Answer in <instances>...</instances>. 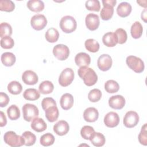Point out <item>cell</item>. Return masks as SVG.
Segmentation results:
<instances>
[{
  "instance_id": "6da1fadb",
  "label": "cell",
  "mask_w": 147,
  "mask_h": 147,
  "mask_svg": "<svg viewBox=\"0 0 147 147\" xmlns=\"http://www.w3.org/2000/svg\"><path fill=\"white\" fill-rule=\"evenodd\" d=\"M78 73L79 77L83 80L84 83L87 86L94 85L98 80V76L94 70L87 66L80 67Z\"/></svg>"
},
{
  "instance_id": "7a4b0ae2",
  "label": "cell",
  "mask_w": 147,
  "mask_h": 147,
  "mask_svg": "<svg viewBox=\"0 0 147 147\" xmlns=\"http://www.w3.org/2000/svg\"><path fill=\"white\" fill-rule=\"evenodd\" d=\"M5 142L12 147H19L25 145V140L22 136L17 135L13 131L6 132L3 136Z\"/></svg>"
},
{
  "instance_id": "3957f363",
  "label": "cell",
  "mask_w": 147,
  "mask_h": 147,
  "mask_svg": "<svg viewBox=\"0 0 147 147\" xmlns=\"http://www.w3.org/2000/svg\"><path fill=\"white\" fill-rule=\"evenodd\" d=\"M103 8L101 9L100 16L103 20L107 21L111 18L114 13V6H115L116 0H103Z\"/></svg>"
},
{
  "instance_id": "277c9868",
  "label": "cell",
  "mask_w": 147,
  "mask_h": 147,
  "mask_svg": "<svg viewBox=\"0 0 147 147\" xmlns=\"http://www.w3.org/2000/svg\"><path fill=\"white\" fill-rule=\"evenodd\" d=\"M60 27L65 33H70L75 31L77 27L75 19L71 16H65L60 21Z\"/></svg>"
},
{
  "instance_id": "5b68a950",
  "label": "cell",
  "mask_w": 147,
  "mask_h": 147,
  "mask_svg": "<svg viewBox=\"0 0 147 147\" xmlns=\"http://www.w3.org/2000/svg\"><path fill=\"white\" fill-rule=\"evenodd\" d=\"M24 119L28 122L32 121L33 119L38 117L39 111L36 106L30 103L25 104L22 108Z\"/></svg>"
},
{
  "instance_id": "8992f818",
  "label": "cell",
  "mask_w": 147,
  "mask_h": 147,
  "mask_svg": "<svg viewBox=\"0 0 147 147\" xmlns=\"http://www.w3.org/2000/svg\"><path fill=\"white\" fill-rule=\"evenodd\" d=\"M126 63L127 65L136 73H141L144 70V63L138 57L129 56L126 59Z\"/></svg>"
},
{
  "instance_id": "52a82bcc",
  "label": "cell",
  "mask_w": 147,
  "mask_h": 147,
  "mask_svg": "<svg viewBox=\"0 0 147 147\" xmlns=\"http://www.w3.org/2000/svg\"><path fill=\"white\" fill-rule=\"evenodd\" d=\"M74 72L72 69L70 68H66L61 72L59 78V83L62 87H67L69 86L74 79Z\"/></svg>"
},
{
  "instance_id": "ba28073f",
  "label": "cell",
  "mask_w": 147,
  "mask_h": 147,
  "mask_svg": "<svg viewBox=\"0 0 147 147\" xmlns=\"http://www.w3.org/2000/svg\"><path fill=\"white\" fill-rule=\"evenodd\" d=\"M139 122V116L137 112L134 111H127L123 118V123L125 127L132 128L135 127Z\"/></svg>"
},
{
  "instance_id": "9c48e42d",
  "label": "cell",
  "mask_w": 147,
  "mask_h": 147,
  "mask_svg": "<svg viewBox=\"0 0 147 147\" xmlns=\"http://www.w3.org/2000/svg\"><path fill=\"white\" fill-rule=\"evenodd\" d=\"M30 24L34 29L36 30H41L46 26L47 24V20L43 14H37L31 18Z\"/></svg>"
},
{
  "instance_id": "30bf717a",
  "label": "cell",
  "mask_w": 147,
  "mask_h": 147,
  "mask_svg": "<svg viewBox=\"0 0 147 147\" xmlns=\"http://www.w3.org/2000/svg\"><path fill=\"white\" fill-rule=\"evenodd\" d=\"M53 54L58 60H65L69 55V49L65 45L57 44L53 47Z\"/></svg>"
},
{
  "instance_id": "8fae6325",
  "label": "cell",
  "mask_w": 147,
  "mask_h": 147,
  "mask_svg": "<svg viewBox=\"0 0 147 147\" xmlns=\"http://www.w3.org/2000/svg\"><path fill=\"white\" fill-rule=\"evenodd\" d=\"M112 59L111 56L107 54L100 55L97 61L98 67L102 71H106L110 69L112 66Z\"/></svg>"
},
{
  "instance_id": "7c38bea8",
  "label": "cell",
  "mask_w": 147,
  "mask_h": 147,
  "mask_svg": "<svg viewBox=\"0 0 147 147\" xmlns=\"http://www.w3.org/2000/svg\"><path fill=\"white\" fill-rule=\"evenodd\" d=\"M86 25L87 28L90 30H95L99 26V16L94 13L88 14L85 19Z\"/></svg>"
},
{
  "instance_id": "4fadbf2b",
  "label": "cell",
  "mask_w": 147,
  "mask_h": 147,
  "mask_svg": "<svg viewBox=\"0 0 147 147\" xmlns=\"http://www.w3.org/2000/svg\"><path fill=\"white\" fill-rule=\"evenodd\" d=\"M104 123L108 127H116L119 123V117L117 113L110 111L105 116Z\"/></svg>"
},
{
  "instance_id": "5bb4252c",
  "label": "cell",
  "mask_w": 147,
  "mask_h": 147,
  "mask_svg": "<svg viewBox=\"0 0 147 147\" xmlns=\"http://www.w3.org/2000/svg\"><path fill=\"white\" fill-rule=\"evenodd\" d=\"M125 99L121 95L111 96L109 99V105L112 109H122L125 105Z\"/></svg>"
},
{
  "instance_id": "9a60e30c",
  "label": "cell",
  "mask_w": 147,
  "mask_h": 147,
  "mask_svg": "<svg viewBox=\"0 0 147 147\" xmlns=\"http://www.w3.org/2000/svg\"><path fill=\"white\" fill-rule=\"evenodd\" d=\"M23 82L28 85L36 84L38 80L37 75L32 70H26L22 75Z\"/></svg>"
},
{
  "instance_id": "2e32d148",
  "label": "cell",
  "mask_w": 147,
  "mask_h": 147,
  "mask_svg": "<svg viewBox=\"0 0 147 147\" xmlns=\"http://www.w3.org/2000/svg\"><path fill=\"white\" fill-rule=\"evenodd\" d=\"M53 131L58 136H63L65 135L69 130V124L64 120H61L56 122L53 126Z\"/></svg>"
},
{
  "instance_id": "e0dca14e",
  "label": "cell",
  "mask_w": 147,
  "mask_h": 147,
  "mask_svg": "<svg viewBox=\"0 0 147 147\" xmlns=\"http://www.w3.org/2000/svg\"><path fill=\"white\" fill-rule=\"evenodd\" d=\"M99 117V113L95 107H90L86 109L83 113L84 119L88 122H95Z\"/></svg>"
},
{
  "instance_id": "ac0fdd59",
  "label": "cell",
  "mask_w": 147,
  "mask_h": 147,
  "mask_svg": "<svg viewBox=\"0 0 147 147\" xmlns=\"http://www.w3.org/2000/svg\"><path fill=\"white\" fill-rule=\"evenodd\" d=\"M75 62L78 66H88L91 63L90 55L85 52H80L75 57Z\"/></svg>"
},
{
  "instance_id": "d6986e66",
  "label": "cell",
  "mask_w": 147,
  "mask_h": 147,
  "mask_svg": "<svg viewBox=\"0 0 147 147\" xmlns=\"http://www.w3.org/2000/svg\"><path fill=\"white\" fill-rule=\"evenodd\" d=\"M102 41L107 47H113L118 43L117 37L114 32H110L105 33L102 37Z\"/></svg>"
},
{
  "instance_id": "ffe728a7",
  "label": "cell",
  "mask_w": 147,
  "mask_h": 147,
  "mask_svg": "<svg viewBox=\"0 0 147 147\" xmlns=\"http://www.w3.org/2000/svg\"><path fill=\"white\" fill-rule=\"evenodd\" d=\"M74 97L73 96L69 94L65 93L63 94L60 98V103L61 108L64 110H68L70 109L74 105Z\"/></svg>"
},
{
  "instance_id": "44dd1931",
  "label": "cell",
  "mask_w": 147,
  "mask_h": 147,
  "mask_svg": "<svg viewBox=\"0 0 147 147\" xmlns=\"http://www.w3.org/2000/svg\"><path fill=\"white\" fill-rule=\"evenodd\" d=\"M131 10V6L129 3L122 2L118 5L117 8V13L119 17L124 18L130 14Z\"/></svg>"
},
{
  "instance_id": "7402d4cb",
  "label": "cell",
  "mask_w": 147,
  "mask_h": 147,
  "mask_svg": "<svg viewBox=\"0 0 147 147\" xmlns=\"http://www.w3.org/2000/svg\"><path fill=\"white\" fill-rule=\"evenodd\" d=\"M59 112L56 106H51L45 111V117L50 122L56 121L59 117Z\"/></svg>"
},
{
  "instance_id": "603a6c76",
  "label": "cell",
  "mask_w": 147,
  "mask_h": 147,
  "mask_svg": "<svg viewBox=\"0 0 147 147\" xmlns=\"http://www.w3.org/2000/svg\"><path fill=\"white\" fill-rule=\"evenodd\" d=\"M31 127L37 132H42L46 130L47 127V123L43 119L41 118H36L32 120L31 123Z\"/></svg>"
},
{
  "instance_id": "cb8c5ba5",
  "label": "cell",
  "mask_w": 147,
  "mask_h": 147,
  "mask_svg": "<svg viewBox=\"0 0 147 147\" xmlns=\"http://www.w3.org/2000/svg\"><path fill=\"white\" fill-rule=\"evenodd\" d=\"M28 8L34 12H40L44 10V3L40 0H30L27 2Z\"/></svg>"
},
{
  "instance_id": "d4e9b609",
  "label": "cell",
  "mask_w": 147,
  "mask_h": 147,
  "mask_svg": "<svg viewBox=\"0 0 147 147\" xmlns=\"http://www.w3.org/2000/svg\"><path fill=\"white\" fill-rule=\"evenodd\" d=\"M2 64L6 67H11L16 62V58L15 55L11 52H5L2 53L1 57Z\"/></svg>"
},
{
  "instance_id": "484cf974",
  "label": "cell",
  "mask_w": 147,
  "mask_h": 147,
  "mask_svg": "<svg viewBox=\"0 0 147 147\" xmlns=\"http://www.w3.org/2000/svg\"><path fill=\"white\" fill-rule=\"evenodd\" d=\"M143 32V28L139 21L134 22L131 26L130 33L133 38L135 39L139 38L141 37Z\"/></svg>"
},
{
  "instance_id": "4316f807",
  "label": "cell",
  "mask_w": 147,
  "mask_h": 147,
  "mask_svg": "<svg viewBox=\"0 0 147 147\" xmlns=\"http://www.w3.org/2000/svg\"><path fill=\"white\" fill-rule=\"evenodd\" d=\"M90 140L93 145L96 147L103 146L106 141L104 135L99 132H95Z\"/></svg>"
},
{
  "instance_id": "83f0119b",
  "label": "cell",
  "mask_w": 147,
  "mask_h": 147,
  "mask_svg": "<svg viewBox=\"0 0 147 147\" xmlns=\"http://www.w3.org/2000/svg\"><path fill=\"white\" fill-rule=\"evenodd\" d=\"M45 37L47 41L53 43L58 40L59 37V33L56 29L54 28H51L48 29L46 32Z\"/></svg>"
},
{
  "instance_id": "f1b7e54d",
  "label": "cell",
  "mask_w": 147,
  "mask_h": 147,
  "mask_svg": "<svg viewBox=\"0 0 147 147\" xmlns=\"http://www.w3.org/2000/svg\"><path fill=\"white\" fill-rule=\"evenodd\" d=\"M54 89L53 83L49 80H45L41 82L38 87L39 91L42 94H51Z\"/></svg>"
},
{
  "instance_id": "f546056e",
  "label": "cell",
  "mask_w": 147,
  "mask_h": 147,
  "mask_svg": "<svg viewBox=\"0 0 147 147\" xmlns=\"http://www.w3.org/2000/svg\"><path fill=\"white\" fill-rule=\"evenodd\" d=\"M23 96L28 100H36L40 97V94L35 88H28L24 92Z\"/></svg>"
},
{
  "instance_id": "4dcf8cb0",
  "label": "cell",
  "mask_w": 147,
  "mask_h": 147,
  "mask_svg": "<svg viewBox=\"0 0 147 147\" xmlns=\"http://www.w3.org/2000/svg\"><path fill=\"white\" fill-rule=\"evenodd\" d=\"M7 90L13 95H18L22 90V87L21 83L17 81H12L7 85Z\"/></svg>"
},
{
  "instance_id": "1f68e13d",
  "label": "cell",
  "mask_w": 147,
  "mask_h": 147,
  "mask_svg": "<svg viewBox=\"0 0 147 147\" xmlns=\"http://www.w3.org/2000/svg\"><path fill=\"white\" fill-rule=\"evenodd\" d=\"M84 45L87 51L92 53L98 52L100 47L99 42L93 38L87 39L84 42Z\"/></svg>"
},
{
  "instance_id": "d6a6232c",
  "label": "cell",
  "mask_w": 147,
  "mask_h": 147,
  "mask_svg": "<svg viewBox=\"0 0 147 147\" xmlns=\"http://www.w3.org/2000/svg\"><path fill=\"white\" fill-rule=\"evenodd\" d=\"M105 89L108 93H115L118 91L119 85L114 80H109L105 83Z\"/></svg>"
},
{
  "instance_id": "836d02e7",
  "label": "cell",
  "mask_w": 147,
  "mask_h": 147,
  "mask_svg": "<svg viewBox=\"0 0 147 147\" xmlns=\"http://www.w3.org/2000/svg\"><path fill=\"white\" fill-rule=\"evenodd\" d=\"M8 117L11 120H17L20 117V111L19 108L15 105H11L7 110Z\"/></svg>"
},
{
  "instance_id": "e575fe53",
  "label": "cell",
  "mask_w": 147,
  "mask_h": 147,
  "mask_svg": "<svg viewBox=\"0 0 147 147\" xmlns=\"http://www.w3.org/2000/svg\"><path fill=\"white\" fill-rule=\"evenodd\" d=\"M22 137L25 140V146H32L34 144L36 141V136L30 132V131H25L22 134Z\"/></svg>"
},
{
  "instance_id": "d590c367",
  "label": "cell",
  "mask_w": 147,
  "mask_h": 147,
  "mask_svg": "<svg viewBox=\"0 0 147 147\" xmlns=\"http://www.w3.org/2000/svg\"><path fill=\"white\" fill-rule=\"evenodd\" d=\"M40 144L44 146H49L53 144L55 142V137L50 133L43 134L40 140Z\"/></svg>"
},
{
  "instance_id": "8d00e7d4",
  "label": "cell",
  "mask_w": 147,
  "mask_h": 147,
  "mask_svg": "<svg viewBox=\"0 0 147 147\" xmlns=\"http://www.w3.org/2000/svg\"><path fill=\"white\" fill-rule=\"evenodd\" d=\"M15 9L14 2L10 0H1L0 1V10L1 11L11 12Z\"/></svg>"
},
{
  "instance_id": "74e56055",
  "label": "cell",
  "mask_w": 147,
  "mask_h": 147,
  "mask_svg": "<svg viewBox=\"0 0 147 147\" xmlns=\"http://www.w3.org/2000/svg\"><path fill=\"white\" fill-rule=\"evenodd\" d=\"M12 34V28L7 22H2L0 25V36L2 38L10 36Z\"/></svg>"
},
{
  "instance_id": "f35d334b",
  "label": "cell",
  "mask_w": 147,
  "mask_h": 147,
  "mask_svg": "<svg viewBox=\"0 0 147 147\" xmlns=\"http://www.w3.org/2000/svg\"><path fill=\"white\" fill-rule=\"evenodd\" d=\"M95 130L92 126H84L80 130L81 136L85 140H89L95 133Z\"/></svg>"
},
{
  "instance_id": "ab89813d",
  "label": "cell",
  "mask_w": 147,
  "mask_h": 147,
  "mask_svg": "<svg viewBox=\"0 0 147 147\" xmlns=\"http://www.w3.org/2000/svg\"><path fill=\"white\" fill-rule=\"evenodd\" d=\"M85 6L90 11H99L100 9V5L98 0H88L86 2Z\"/></svg>"
},
{
  "instance_id": "60d3db41",
  "label": "cell",
  "mask_w": 147,
  "mask_h": 147,
  "mask_svg": "<svg viewBox=\"0 0 147 147\" xmlns=\"http://www.w3.org/2000/svg\"><path fill=\"white\" fill-rule=\"evenodd\" d=\"M101 97L102 92L98 88L91 90L88 94V98L91 102H98L101 99Z\"/></svg>"
},
{
  "instance_id": "b9f144b4",
  "label": "cell",
  "mask_w": 147,
  "mask_h": 147,
  "mask_svg": "<svg viewBox=\"0 0 147 147\" xmlns=\"http://www.w3.org/2000/svg\"><path fill=\"white\" fill-rule=\"evenodd\" d=\"M14 40L11 37H10V36L4 37L1 40V46L3 49H11L14 47Z\"/></svg>"
},
{
  "instance_id": "7bdbcfd3",
  "label": "cell",
  "mask_w": 147,
  "mask_h": 147,
  "mask_svg": "<svg viewBox=\"0 0 147 147\" xmlns=\"http://www.w3.org/2000/svg\"><path fill=\"white\" fill-rule=\"evenodd\" d=\"M114 33L117 37L118 43L119 44H122L126 42L127 38V36L125 30L122 28H118Z\"/></svg>"
},
{
  "instance_id": "ee69618b",
  "label": "cell",
  "mask_w": 147,
  "mask_h": 147,
  "mask_svg": "<svg viewBox=\"0 0 147 147\" xmlns=\"http://www.w3.org/2000/svg\"><path fill=\"white\" fill-rule=\"evenodd\" d=\"M147 126L146 123H145L141 127V130L140 133L138 134V141L139 142L143 145L146 146L147 145Z\"/></svg>"
},
{
  "instance_id": "f6af8a7d",
  "label": "cell",
  "mask_w": 147,
  "mask_h": 147,
  "mask_svg": "<svg viewBox=\"0 0 147 147\" xmlns=\"http://www.w3.org/2000/svg\"><path fill=\"white\" fill-rule=\"evenodd\" d=\"M52 106H56L55 100L51 97L44 98L41 102V106L42 109L45 111L48 108Z\"/></svg>"
},
{
  "instance_id": "bcb514c9",
  "label": "cell",
  "mask_w": 147,
  "mask_h": 147,
  "mask_svg": "<svg viewBox=\"0 0 147 147\" xmlns=\"http://www.w3.org/2000/svg\"><path fill=\"white\" fill-rule=\"evenodd\" d=\"M9 100L10 99L6 94L3 92L0 93V106L1 107L7 106L9 102Z\"/></svg>"
},
{
  "instance_id": "7dc6e473",
  "label": "cell",
  "mask_w": 147,
  "mask_h": 147,
  "mask_svg": "<svg viewBox=\"0 0 147 147\" xmlns=\"http://www.w3.org/2000/svg\"><path fill=\"white\" fill-rule=\"evenodd\" d=\"M0 117H1L0 126L1 127H3L7 123V119H6V117L5 116V113L2 111L0 112Z\"/></svg>"
},
{
  "instance_id": "c3c4849f",
  "label": "cell",
  "mask_w": 147,
  "mask_h": 147,
  "mask_svg": "<svg viewBox=\"0 0 147 147\" xmlns=\"http://www.w3.org/2000/svg\"><path fill=\"white\" fill-rule=\"evenodd\" d=\"M141 19L145 22H146V9H145L141 13Z\"/></svg>"
},
{
  "instance_id": "681fc988",
  "label": "cell",
  "mask_w": 147,
  "mask_h": 147,
  "mask_svg": "<svg viewBox=\"0 0 147 147\" xmlns=\"http://www.w3.org/2000/svg\"><path fill=\"white\" fill-rule=\"evenodd\" d=\"M137 3L141 6H142L146 9V1H137Z\"/></svg>"
}]
</instances>
